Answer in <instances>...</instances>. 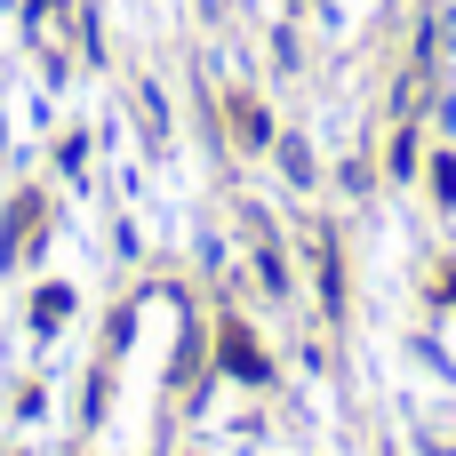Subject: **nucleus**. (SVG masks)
Wrapping results in <instances>:
<instances>
[{"label": "nucleus", "instance_id": "f257e3e1", "mask_svg": "<svg viewBox=\"0 0 456 456\" xmlns=\"http://www.w3.org/2000/svg\"><path fill=\"white\" fill-rule=\"evenodd\" d=\"M216 369L232 377V385H273V361L256 353V337H248V321H216Z\"/></svg>", "mask_w": 456, "mask_h": 456}, {"label": "nucleus", "instance_id": "f03ea898", "mask_svg": "<svg viewBox=\"0 0 456 456\" xmlns=\"http://www.w3.org/2000/svg\"><path fill=\"white\" fill-rule=\"evenodd\" d=\"M224 128H232V144L240 152H265L281 128H273V112H265V96H248V88H232L224 96Z\"/></svg>", "mask_w": 456, "mask_h": 456}, {"label": "nucleus", "instance_id": "7ed1b4c3", "mask_svg": "<svg viewBox=\"0 0 456 456\" xmlns=\"http://www.w3.org/2000/svg\"><path fill=\"white\" fill-rule=\"evenodd\" d=\"M313 281H321L329 321H345V256H337V232H313Z\"/></svg>", "mask_w": 456, "mask_h": 456}, {"label": "nucleus", "instance_id": "20e7f679", "mask_svg": "<svg viewBox=\"0 0 456 456\" xmlns=\"http://www.w3.org/2000/svg\"><path fill=\"white\" fill-rule=\"evenodd\" d=\"M425 184H433V208H449V216H456V152H449V144L425 160Z\"/></svg>", "mask_w": 456, "mask_h": 456}, {"label": "nucleus", "instance_id": "39448f33", "mask_svg": "<svg viewBox=\"0 0 456 456\" xmlns=\"http://www.w3.org/2000/svg\"><path fill=\"white\" fill-rule=\"evenodd\" d=\"M385 168H393V184H409V176L425 168V152H417V128H409V120L393 128V152H385Z\"/></svg>", "mask_w": 456, "mask_h": 456}, {"label": "nucleus", "instance_id": "423d86ee", "mask_svg": "<svg viewBox=\"0 0 456 456\" xmlns=\"http://www.w3.org/2000/svg\"><path fill=\"white\" fill-rule=\"evenodd\" d=\"M64 313H72V289H40V297H32V329H40V337H56Z\"/></svg>", "mask_w": 456, "mask_h": 456}, {"label": "nucleus", "instance_id": "0eeeda50", "mask_svg": "<svg viewBox=\"0 0 456 456\" xmlns=\"http://www.w3.org/2000/svg\"><path fill=\"white\" fill-rule=\"evenodd\" d=\"M256 273H265V289H273V297H289V265H281V240H273V224H265V240H256Z\"/></svg>", "mask_w": 456, "mask_h": 456}, {"label": "nucleus", "instance_id": "6e6552de", "mask_svg": "<svg viewBox=\"0 0 456 456\" xmlns=\"http://www.w3.org/2000/svg\"><path fill=\"white\" fill-rule=\"evenodd\" d=\"M273 152H281L289 184H313V152H305V136H273Z\"/></svg>", "mask_w": 456, "mask_h": 456}, {"label": "nucleus", "instance_id": "1a4fd4ad", "mask_svg": "<svg viewBox=\"0 0 456 456\" xmlns=\"http://www.w3.org/2000/svg\"><path fill=\"white\" fill-rule=\"evenodd\" d=\"M80 160H88V136H64V144H56V168H64V176H80Z\"/></svg>", "mask_w": 456, "mask_h": 456}, {"label": "nucleus", "instance_id": "9d476101", "mask_svg": "<svg viewBox=\"0 0 456 456\" xmlns=\"http://www.w3.org/2000/svg\"><path fill=\"white\" fill-rule=\"evenodd\" d=\"M441 297H449V305H456V265H449V273H441Z\"/></svg>", "mask_w": 456, "mask_h": 456}]
</instances>
